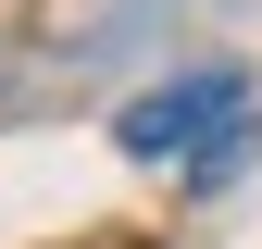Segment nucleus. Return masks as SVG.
<instances>
[{
  "instance_id": "nucleus-1",
  "label": "nucleus",
  "mask_w": 262,
  "mask_h": 249,
  "mask_svg": "<svg viewBox=\"0 0 262 249\" xmlns=\"http://www.w3.org/2000/svg\"><path fill=\"white\" fill-rule=\"evenodd\" d=\"M237 124H250V75H237V62H200V75H175V87H150V100H125L113 137L138 150V162H187V175H200L212 150H237Z\"/></svg>"
}]
</instances>
